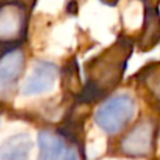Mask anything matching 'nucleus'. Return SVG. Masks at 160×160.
Wrapping results in <instances>:
<instances>
[{
  "instance_id": "1",
  "label": "nucleus",
  "mask_w": 160,
  "mask_h": 160,
  "mask_svg": "<svg viewBox=\"0 0 160 160\" xmlns=\"http://www.w3.org/2000/svg\"><path fill=\"white\" fill-rule=\"evenodd\" d=\"M132 48V39L119 37L110 47L86 62L84 84L79 94L80 101L84 104L102 101L115 93V88L124 79Z\"/></svg>"
},
{
  "instance_id": "2",
  "label": "nucleus",
  "mask_w": 160,
  "mask_h": 160,
  "mask_svg": "<svg viewBox=\"0 0 160 160\" xmlns=\"http://www.w3.org/2000/svg\"><path fill=\"white\" fill-rule=\"evenodd\" d=\"M159 138L160 118L156 114H145L118 135L114 153L125 159L153 160L158 156Z\"/></svg>"
},
{
  "instance_id": "3",
  "label": "nucleus",
  "mask_w": 160,
  "mask_h": 160,
  "mask_svg": "<svg viewBox=\"0 0 160 160\" xmlns=\"http://www.w3.org/2000/svg\"><path fill=\"white\" fill-rule=\"evenodd\" d=\"M138 102L128 91L112 93L100 101L94 111L96 125L108 136H118L136 119Z\"/></svg>"
},
{
  "instance_id": "4",
  "label": "nucleus",
  "mask_w": 160,
  "mask_h": 160,
  "mask_svg": "<svg viewBox=\"0 0 160 160\" xmlns=\"http://www.w3.org/2000/svg\"><path fill=\"white\" fill-rule=\"evenodd\" d=\"M31 17L30 0H0V51L27 45Z\"/></svg>"
},
{
  "instance_id": "5",
  "label": "nucleus",
  "mask_w": 160,
  "mask_h": 160,
  "mask_svg": "<svg viewBox=\"0 0 160 160\" xmlns=\"http://www.w3.org/2000/svg\"><path fill=\"white\" fill-rule=\"evenodd\" d=\"M27 65V45L0 51V104L8 102L20 90Z\"/></svg>"
},
{
  "instance_id": "6",
  "label": "nucleus",
  "mask_w": 160,
  "mask_h": 160,
  "mask_svg": "<svg viewBox=\"0 0 160 160\" xmlns=\"http://www.w3.org/2000/svg\"><path fill=\"white\" fill-rule=\"evenodd\" d=\"M61 79V68L51 59H35L30 73L24 76L20 84V94L22 97H37L47 94L55 88Z\"/></svg>"
},
{
  "instance_id": "7",
  "label": "nucleus",
  "mask_w": 160,
  "mask_h": 160,
  "mask_svg": "<svg viewBox=\"0 0 160 160\" xmlns=\"http://www.w3.org/2000/svg\"><path fill=\"white\" fill-rule=\"evenodd\" d=\"M135 78L149 107L155 114H160V62L146 65Z\"/></svg>"
},
{
  "instance_id": "8",
  "label": "nucleus",
  "mask_w": 160,
  "mask_h": 160,
  "mask_svg": "<svg viewBox=\"0 0 160 160\" xmlns=\"http://www.w3.org/2000/svg\"><path fill=\"white\" fill-rule=\"evenodd\" d=\"M32 141L27 133H16L0 145V160H28Z\"/></svg>"
},
{
  "instance_id": "9",
  "label": "nucleus",
  "mask_w": 160,
  "mask_h": 160,
  "mask_svg": "<svg viewBox=\"0 0 160 160\" xmlns=\"http://www.w3.org/2000/svg\"><path fill=\"white\" fill-rule=\"evenodd\" d=\"M160 41V14L156 7L148 6L143 17V28L141 31V38L138 45L142 51L152 49Z\"/></svg>"
},
{
  "instance_id": "10",
  "label": "nucleus",
  "mask_w": 160,
  "mask_h": 160,
  "mask_svg": "<svg viewBox=\"0 0 160 160\" xmlns=\"http://www.w3.org/2000/svg\"><path fill=\"white\" fill-rule=\"evenodd\" d=\"M38 160H59L63 155V139L52 131H41L38 135Z\"/></svg>"
},
{
  "instance_id": "11",
  "label": "nucleus",
  "mask_w": 160,
  "mask_h": 160,
  "mask_svg": "<svg viewBox=\"0 0 160 160\" xmlns=\"http://www.w3.org/2000/svg\"><path fill=\"white\" fill-rule=\"evenodd\" d=\"M63 160H79V156H78V153H76L75 150L70 149V150H68L66 155L63 156Z\"/></svg>"
},
{
  "instance_id": "12",
  "label": "nucleus",
  "mask_w": 160,
  "mask_h": 160,
  "mask_svg": "<svg viewBox=\"0 0 160 160\" xmlns=\"http://www.w3.org/2000/svg\"><path fill=\"white\" fill-rule=\"evenodd\" d=\"M101 2H104V3H107V4L112 6V4H115V3H118L119 0H101Z\"/></svg>"
},
{
  "instance_id": "13",
  "label": "nucleus",
  "mask_w": 160,
  "mask_h": 160,
  "mask_svg": "<svg viewBox=\"0 0 160 160\" xmlns=\"http://www.w3.org/2000/svg\"><path fill=\"white\" fill-rule=\"evenodd\" d=\"M153 160H160V155H158V156H156V158L153 159Z\"/></svg>"
}]
</instances>
